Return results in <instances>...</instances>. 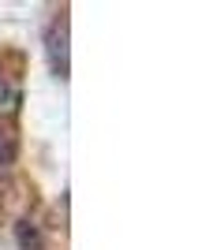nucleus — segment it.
Segmentation results:
<instances>
[{
    "label": "nucleus",
    "mask_w": 224,
    "mask_h": 250,
    "mask_svg": "<svg viewBox=\"0 0 224 250\" xmlns=\"http://www.w3.org/2000/svg\"><path fill=\"white\" fill-rule=\"evenodd\" d=\"M45 56H49V67H53L56 79H67V71H71V26H67V15H56V22H49Z\"/></svg>",
    "instance_id": "1"
},
{
    "label": "nucleus",
    "mask_w": 224,
    "mask_h": 250,
    "mask_svg": "<svg viewBox=\"0 0 224 250\" xmlns=\"http://www.w3.org/2000/svg\"><path fill=\"white\" fill-rule=\"evenodd\" d=\"M15 243H19V250H45V235L34 220H19L15 224Z\"/></svg>",
    "instance_id": "2"
},
{
    "label": "nucleus",
    "mask_w": 224,
    "mask_h": 250,
    "mask_svg": "<svg viewBox=\"0 0 224 250\" xmlns=\"http://www.w3.org/2000/svg\"><path fill=\"white\" fill-rule=\"evenodd\" d=\"M15 157H19L15 138H11L8 131H0V168H11V165H15Z\"/></svg>",
    "instance_id": "3"
},
{
    "label": "nucleus",
    "mask_w": 224,
    "mask_h": 250,
    "mask_svg": "<svg viewBox=\"0 0 224 250\" xmlns=\"http://www.w3.org/2000/svg\"><path fill=\"white\" fill-rule=\"evenodd\" d=\"M19 104V90L8 83V75H0V112H11Z\"/></svg>",
    "instance_id": "4"
}]
</instances>
